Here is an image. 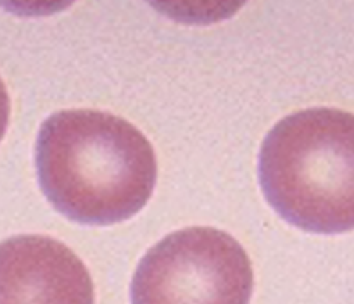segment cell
Wrapping results in <instances>:
<instances>
[{"instance_id": "3", "label": "cell", "mask_w": 354, "mask_h": 304, "mask_svg": "<svg viewBox=\"0 0 354 304\" xmlns=\"http://www.w3.org/2000/svg\"><path fill=\"white\" fill-rule=\"evenodd\" d=\"M251 259L227 231L190 227L159 240L140 259L133 304H249Z\"/></svg>"}, {"instance_id": "2", "label": "cell", "mask_w": 354, "mask_h": 304, "mask_svg": "<svg viewBox=\"0 0 354 304\" xmlns=\"http://www.w3.org/2000/svg\"><path fill=\"white\" fill-rule=\"evenodd\" d=\"M268 202L315 234L354 230V114L311 107L272 128L259 154Z\"/></svg>"}, {"instance_id": "4", "label": "cell", "mask_w": 354, "mask_h": 304, "mask_svg": "<svg viewBox=\"0 0 354 304\" xmlns=\"http://www.w3.org/2000/svg\"><path fill=\"white\" fill-rule=\"evenodd\" d=\"M0 304H93L82 259L47 235H17L0 247Z\"/></svg>"}, {"instance_id": "1", "label": "cell", "mask_w": 354, "mask_h": 304, "mask_svg": "<svg viewBox=\"0 0 354 304\" xmlns=\"http://www.w3.org/2000/svg\"><path fill=\"white\" fill-rule=\"evenodd\" d=\"M40 187L52 206L83 225L137 214L158 178L152 145L130 121L93 109L59 111L35 145Z\"/></svg>"}]
</instances>
